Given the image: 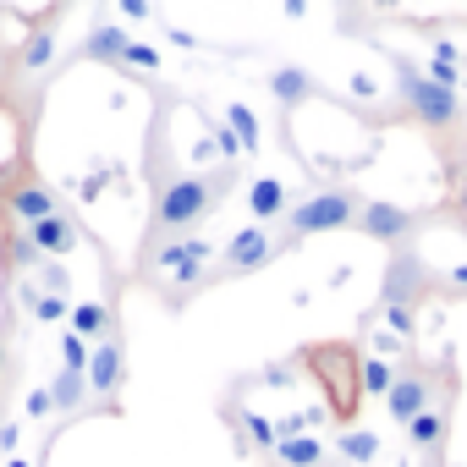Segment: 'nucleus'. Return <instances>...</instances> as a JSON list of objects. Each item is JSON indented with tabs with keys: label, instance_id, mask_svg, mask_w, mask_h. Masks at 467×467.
Segmentation results:
<instances>
[{
	"label": "nucleus",
	"instance_id": "dca6fc26",
	"mask_svg": "<svg viewBox=\"0 0 467 467\" xmlns=\"http://www.w3.org/2000/svg\"><path fill=\"white\" fill-rule=\"evenodd\" d=\"M407 434H412V445H418V451H440V445H445V412H434V407H429V412H418V418L407 423Z\"/></svg>",
	"mask_w": 467,
	"mask_h": 467
},
{
	"label": "nucleus",
	"instance_id": "6e6552de",
	"mask_svg": "<svg viewBox=\"0 0 467 467\" xmlns=\"http://www.w3.org/2000/svg\"><path fill=\"white\" fill-rule=\"evenodd\" d=\"M358 225L368 231V237H379V243H401L407 231H412V214L401 203H363L358 209Z\"/></svg>",
	"mask_w": 467,
	"mask_h": 467
},
{
	"label": "nucleus",
	"instance_id": "0eeeda50",
	"mask_svg": "<svg viewBox=\"0 0 467 467\" xmlns=\"http://www.w3.org/2000/svg\"><path fill=\"white\" fill-rule=\"evenodd\" d=\"M275 259V237L265 225H248V231H237L231 237V248H225V270H259V265H270Z\"/></svg>",
	"mask_w": 467,
	"mask_h": 467
},
{
	"label": "nucleus",
	"instance_id": "aec40b11",
	"mask_svg": "<svg viewBox=\"0 0 467 467\" xmlns=\"http://www.w3.org/2000/svg\"><path fill=\"white\" fill-rule=\"evenodd\" d=\"M50 56H56V34H50V28H39V34L23 45V67H28V72H39V67H50Z\"/></svg>",
	"mask_w": 467,
	"mask_h": 467
},
{
	"label": "nucleus",
	"instance_id": "7c9ffc66",
	"mask_svg": "<svg viewBox=\"0 0 467 467\" xmlns=\"http://www.w3.org/2000/svg\"><path fill=\"white\" fill-rule=\"evenodd\" d=\"M121 17H132V23H143V17H149V6H143V0H121Z\"/></svg>",
	"mask_w": 467,
	"mask_h": 467
},
{
	"label": "nucleus",
	"instance_id": "a878e982",
	"mask_svg": "<svg viewBox=\"0 0 467 467\" xmlns=\"http://www.w3.org/2000/svg\"><path fill=\"white\" fill-rule=\"evenodd\" d=\"M121 61H127V67H143V72H154V67H160V56H154L149 45H127V56H121Z\"/></svg>",
	"mask_w": 467,
	"mask_h": 467
},
{
	"label": "nucleus",
	"instance_id": "f257e3e1",
	"mask_svg": "<svg viewBox=\"0 0 467 467\" xmlns=\"http://www.w3.org/2000/svg\"><path fill=\"white\" fill-rule=\"evenodd\" d=\"M220 192H225V176H182V182H171L160 192V209H154L160 231H187L192 220H203L220 203Z\"/></svg>",
	"mask_w": 467,
	"mask_h": 467
},
{
	"label": "nucleus",
	"instance_id": "9d476101",
	"mask_svg": "<svg viewBox=\"0 0 467 467\" xmlns=\"http://www.w3.org/2000/svg\"><path fill=\"white\" fill-rule=\"evenodd\" d=\"M28 243L39 248V254H72V243H78V231H72V220L67 214H50V220H39V225H28Z\"/></svg>",
	"mask_w": 467,
	"mask_h": 467
},
{
	"label": "nucleus",
	"instance_id": "393cba45",
	"mask_svg": "<svg viewBox=\"0 0 467 467\" xmlns=\"http://www.w3.org/2000/svg\"><path fill=\"white\" fill-rule=\"evenodd\" d=\"M28 308H34L39 319H67V314H72L67 297H28Z\"/></svg>",
	"mask_w": 467,
	"mask_h": 467
},
{
	"label": "nucleus",
	"instance_id": "72a5a7b5",
	"mask_svg": "<svg viewBox=\"0 0 467 467\" xmlns=\"http://www.w3.org/2000/svg\"><path fill=\"white\" fill-rule=\"evenodd\" d=\"M6 467H34V462H23V456H12V462H6Z\"/></svg>",
	"mask_w": 467,
	"mask_h": 467
},
{
	"label": "nucleus",
	"instance_id": "b1692460",
	"mask_svg": "<svg viewBox=\"0 0 467 467\" xmlns=\"http://www.w3.org/2000/svg\"><path fill=\"white\" fill-rule=\"evenodd\" d=\"M243 423H248V440H254L259 451H270V445H281V434H275V423H270V418H259V412H248Z\"/></svg>",
	"mask_w": 467,
	"mask_h": 467
},
{
	"label": "nucleus",
	"instance_id": "6ab92c4d",
	"mask_svg": "<svg viewBox=\"0 0 467 467\" xmlns=\"http://www.w3.org/2000/svg\"><path fill=\"white\" fill-rule=\"evenodd\" d=\"M341 456H347V462H374V456H379V434L347 429V434H341Z\"/></svg>",
	"mask_w": 467,
	"mask_h": 467
},
{
	"label": "nucleus",
	"instance_id": "2eb2a0df",
	"mask_svg": "<svg viewBox=\"0 0 467 467\" xmlns=\"http://www.w3.org/2000/svg\"><path fill=\"white\" fill-rule=\"evenodd\" d=\"M67 319H72V336H83V341L88 336H110V308L105 303H78Z\"/></svg>",
	"mask_w": 467,
	"mask_h": 467
},
{
	"label": "nucleus",
	"instance_id": "f03ea898",
	"mask_svg": "<svg viewBox=\"0 0 467 467\" xmlns=\"http://www.w3.org/2000/svg\"><path fill=\"white\" fill-rule=\"evenodd\" d=\"M358 209H363V198H358V192H347V187L314 192V198L292 203V237H314V231H341V225H352V220H358Z\"/></svg>",
	"mask_w": 467,
	"mask_h": 467
},
{
	"label": "nucleus",
	"instance_id": "a211bd4d",
	"mask_svg": "<svg viewBox=\"0 0 467 467\" xmlns=\"http://www.w3.org/2000/svg\"><path fill=\"white\" fill-rule=\"evenodd\" d=\"M225 127L237 132L243 154H254V149H259V121H254V110H248V105H231V110H225Z\"/></svg>",
	"mask_w": 467,
	"mask_h": 467
},
{
	"label": "nucleus",
	"instance_id": "20e7f679",
	"mask_svg": "<svg viewBox=\"0 0 467 467\" xmlns=\"http://www.w3.org/2000/svg\"><path fill=\"white\" fill-rule=\"evenodd\" d=\"M423 281H429L423 259L412 248H396V259L385 270V308H412V297L423 292Z\"/></svg>",
	"mask_w": 467,
	"mask_h": 467
},
{
	"label": "nucleus",
	"instance_id": "bb28decb",
	"mask_svg": "<svg viewBox=\"0 0 467 467\" xmlns=\"http://www.w3.org/2000/svg\"><path fill=\"white\" fill-rule=\"evenodd\" d=\"M214 143H220V154H225V160H237V154H243V143H237V132H231L225 121H214Z\"/></svg>",
	"mask_w": 467,
	"mask_h": 467
},
{
	"label": "nucleus",
	"instance_id": "f704fd0d",
	"mask_svg": "<svg viewBox=\"0 0 467 467\" xmlns=\"http://www.w3.org/2000/svg\"><path fill=\"white\" fill-rule=\"evenodd\" d=\"M0 368H6V347H0Z\"/></svg>",
	"mask_w": 467,
	"mask_h": 467
},
{
	"label": "nucleus",
	"instance_id": "cd10ccee",
	"mask_svg": "<svg viewBox=\"0 0 467 467\" xmlns=\"http://www.w3.org/2000/svg\"><path fill=\"white\" fill-rule=\"evenodd\" d=\"M385 325H390L396 336H412V325H418V319H412V308H385Z\"/></svg>",
	"mask_w": 467,
	"mask_h": 467
},
{
	"label": "nucleus",
	"instance_id": "ddd939ff",
	"mask_svg": "<svg viewBox=\"0 0 467 467\" xmlns=\"http://www.w3.org/2000/svg\"><path fill=\"white\" fill-rule=\"evenodd\" d=\"M127 45H132L127 28H94V34L83 39V56H88V61H121Z\"/></svg>",
	"mask_w": 467,
	"mask_h": 467
},
{
	"label": "nucleus",
	"instance_id": "473e14b6",
	"mask_svg": "<svg viewBox=\"0 0 467 467\" xmlns=\"http://www.w3.org/2000/svg\"><path fill=\"white\" fill-rule=\"evenodd\" d=\"M451 281H456V286H467V265H456V270H451Z\"/></svg>",
	"mask_w": 467,
	"mask_h": 467
},
{
	"label": "nucleus",
	"instance_id": "2f4dec72",
	"mask_svg": "<svg viewBox=\"0 0 467 467\" xmlns=\"http://www.w3.org/2000/svg\"><path fill=\"white\" fill-rule=\"evenodd\" d=\"M45 281H50V292H56V297H61V292H67V275H61V270H56V265H50V270H45Z\"/></svg>",
	"mask_w": 467,
	"mask_h": 467
},
{
	"label": "nucleus",
	"instance_id": "412c9836",
	"mask_svg": "<svg viewBox=\"0 0 467 467\" xmlns=\"http://www.w3.org/2000/svg\"><path fill=\"white\" fill-rule=\"evenodd\" d=\"M83 390H88V379L61 368V374H56V385H50V401H56V407H78V401H83Z\"/></svg>",
	"mask_w": 467,
	"mask_h": 467
},
{
	"label": "nucleus",
	"instance_id": "9b49d317",
	"mask_svg": "<svg viewBox=\"0 0 467 467\" xmlns=\"http://www.w3.org/2000/svg\"><path fill=\"white\" fill-rule=\"evenodd\" d=\"M12 214H17V220H28V225H39V220H50V214H61V209H56V198H50V187H39V182H28V187H17V192H12Z\"/></svg>",
	"mask_w": 467,
	"mask_h": 467
},
{
	"label": "nucleus",
	"instance_id": "423d86ee",
	"mask_svg": "<svg viewBox=\"0 0 467 467\" xmlns=\"http://www.w3.org/2000/svg\"><path fill=\"white\" fill-rule=\"evenodd\" d=\"M83 379H88L94 396H116V390H121V379H127V358H121V341H116V336H105V341L88 352V374H83Z\"/></svg>",
	"mask_w": 467,
	"mask_h": 467
},
{
	"label": "nucleus",
	"instance_id": "7ed1b4c3",
	"mask_svg": "<svg viewBox=\"0 0 467 467\" xmlns=\"http://www.w3.org/2000/svg\"><path fill=\"white\" fill-rule=\"evenodd\" d=\"M396 83H401V99H407V110H412L418 121H429V127H451V121H456V94L440 88V83H429L418 67L396 61Z\"/></svg>",
	"mask_w": 467,
	"mask_h": 467
},
{
	"label": "nucleus",
	"instance_id": "f8f14e48",
	"mask_svg": "<svg viewBox=\"0 0 467 467\" xmlns=\"http://www.w3.org/2000/svg\"><path fill=\"white\" fill-rule=\"evenodd\" d=\"M248 209H254L259 220H275V214H286V187H281L275 176H259V182L248 187Z\"/></svg>",
	"mask_w": 467,
	"mask_h": 467
},
{
	"label": "nucleus",
	"instance_id": "4be33fe9",
	"mask_svg": "<svg viewBox=\"0 0 467 467\" xmlns=\"http://www.w3.org/2000/svg\"><path fill=\"white\" fill-rule=\"evenodd\" d=\"M61 363H67V374H88V341L83 336H61Z\"/></svg>",
	"mask_w": 467,
	"mask_h": 467
},
{
	"label": "nucleus",
	"instance_id": "5701e85b",
	"mask_svg": "<svg viewBox=\"0 0 467 467\" xmlns=\"http://www.w3.org/2000/svg\"><path fill=\"white\" fill-rule=\"evenodd\" d=\"M390 385H396V379H390V363L368 358V363H363V390H368V396H390Z\"/></svg>",
	"mask_w": 467,
	"mask_h": 467
},
{
	"label": "nucleus",
	"instance_id": "f3484780",
	"mask_svg": "<svg viewBox=\"0 0 467 467\" xmlns=\"http://www.w3.org/2000/svg\"><path fill=\"white\" fill-rule=\"evenodd\" d=\"M275 451H281V462H286V467H319V456H325V445H319L314 434H297V440H281Z\"/></svg>",
	"mask_w": 467,
	"mask_h": 467
},
{
	"label": "nucleus",
	"instance_id": "4468645a",
	"mask_svg": "<svg viewBox=\"0 0 467 467\" xmlns=\"http://www.w3.org/2000/svg\"><path fill=\"white\" fill-rule=\"evenodd\" d=\"M270 88H275V99H281V105H303V99L314 94V83H308V72H303V67H281V72L270 78Z\"/></svg>",
	"mask_w": 467,
	"mask_h": 467
},
{
	"label": "nucleus",
	"instance_id": "39448f33",
	"mask_svg": "<svg viewBox=\"0 0 467 467\" xmlns=\"http://www.w3.org/2000/svg\"><path fill=\"white\" fill-rule=\"evenodd\" d=\"M209 254H214V243H203V237H176V243H165V248L154 254V265L187 286V281L203 275V259H209Z\"/></svg>",
	"mask_w": 467,
	"mask_h": 467
},
{
	"label": "nucleus",
	"instance_id": "1a4fd4ad",
	"mask_svg": "<svg viewBox=\"0 0 467 467\" xmlns=\"http://www.w3.org/2000/svg\"><path fill=\"white\" fill-rule=\"evenodd\" d=\"M385 407H390V418H396V423H412L418 412H429V379H418V374L396 379V385H390V396H385Z\"/></svg>",
	"mask_w": 467,
	"mask_h": 467
},
{
	"label": "nucleus",
	"instance_id": "c756f323",
	"mask_svg": "<svg viewBox=\"0 0 467 467\" xmlns=\"http://www.w3.org/2000/svg\"><path fill=\"white\" fill-rule=\"evenodd\" d=\"M56 401H50V390H28V418H45Z\"/></svg>",
	"mask_w": 467,
	"mask_h": 467
},
{
	"label": "nucleus",
	"instance_id": "c85d7f7f",
	"mask_svg": "<svg viewBox=\"0 0 467 467\" xmlns=\"http://www.w3.org/2000/svg\"><path fill=\"white\" fill-rule=\"evenodd\" d=\"M12 265H39V248H34L28 237H17V243H12Z\"/></svg>",
	"mask_w": 467,
	"mask_h": 467
}]
</instances>
